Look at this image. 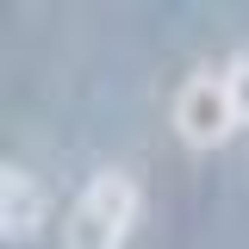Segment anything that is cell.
Wrapping results in <instances>:
<instances>
[{
    "mask_svg": "<svg viewBox=\"0 0 249 249\" xmlns=\"http://www.w3.org/2000/svg\"><path fill=\"white\" fill-rule=\"evenodd\" d=\"M143 212V193L124 168H100L81 199L62 218V249H124L131 243V224Z\"/></svg>",
    "mask_w": 249,
    "mask_h": 249,
    "instance_id": "obj_1",
    "label": "cell"
},
{
    "mask_svg": "<svg viewBox=\"0 0 249 249\" xmlns=\"http://www.w3.org/2000/svg\"><path fill=\"white\" fill-rule=\"evenodd\" d=\"M231 131H237V112H231L224 75H212V69L187 75L181 93H175V137H181L187 150H218Z\"/></svg>",
    "mask_w": 249,
    "mask_h": 249,
    "instance_id": "obj_2",
    "label": "cell"
},
{
    "mask_svg": "<svg viewBox=\"0 0 249 249\" xmlns=\"http://www.w3.org/2000/svg\"><path fill=\"white\" fill-rule=\"evenodd\" d=\"M44 224H50V199H44L37 175H25L19 162H0V237L31 243Z\"/></svg>",
    "mask_w": 249,
    "mask_h": 249,
    "instance_id": "obj_3",
    "label": "cell"
},
{
    "mask_svg": "<svg viewBox=\"0 0 249 249\" xmlns=\"http://www.w3.org/2000/svg\"><path fill=\"white\" fill-rule=\"evenodd\" d=\"M224 88H231V112H237V131H249V50L224 62Z\"/></svg>",
    "mask_w": 249,
    "mask_h": 249,
    "instance_id": "obj_4",
    "label": "cell"
}]
</instances>
